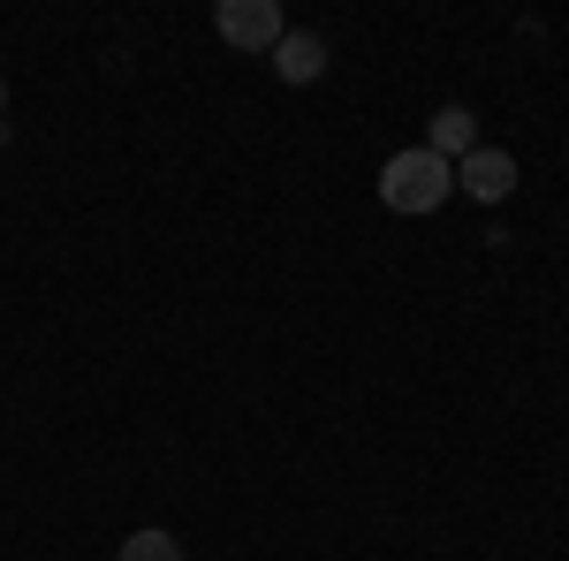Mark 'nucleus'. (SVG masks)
Returning <instances> with one entry per match:
<instances>
[{
	"label": "nucleus",
	"instance_id": "obj_1",
	"mask_svg": "<svg viewBox=\"0 0 569 561\" xmlns=\"http://www.w3.org/2000/svg\"><path fill=\"white\" fill-rule=\"evenodd\" d=\"M456 198V168L440 160V152H426V144H410V152H395L388 168H380V206L388 213H440Z\"/></svg>",
	"mask_w": 569,
	"mask_h": 561
},
{
	"label": "nucleus",
	"instance_id": "obj_2",
	"mask_svg": "<svg viewBox=\"0 0 569 561\" xmlns=\"http://www.w3.org/2000/svg\"><path fill=\"white\" fill-rule=\"evenodd\" d=\"M213 31L228 46H243V53H273V46L289 39V23H281V8H273V0H220V8H213Z\"/></svg>",
	"mask_w": 569,
	"mask_h": 561
},
{
	"label": "nucleus",
	"instance_id": "obj_3",
	"mask_svg": "<svg viewBox=\"0 0 569 561\" xmlns=\"http://www.w3.org/2000/svg\"><path fill=\"white\" fill-rule=\"evenodd\" d=\"M456 190H463V198H479V206H501V198L517 190V160H509L501 144H479V152H463V160H456Z\"/></svg>",
	"mask_w": 569,
	"mask_h": 561
},
{
	"label": "nucleus",
	"instance_id": "obj_4",
	"mask_svg": "<svg viewBox=\"0 0 569 561\" xmlns=\"http://www.w3.org/2000/svg\"><path fill=\"white\" fill-rule=\"evenodd\" d=\"M273 77L281 84H319L327 77V39L319 31H289V39L273 46Z\"/></svg>",
	"mask_w": 569,
	"mask_h": 561
},
{
	"label": "nucleus",
	"instance_id": "obj_5",
	"mask_svg": "<svg viewBox=\"0 0 569 561\" xmlns=\"http://www.w3.org/2000/svg\"><path fill=\"white\" fill-rule=\"evenodd\" d=\"M426 152H440L448 168H456L463 152H479V122H471V107H440V114H433V137H426Z\"/></svg>",
	"mask_w": 569,
	"mask_h": 561
},
{
	"label": "nucleus",
	"instance_id": "obj_6",
	"mask_svg": "<svg viewBox=\"0 0 569 561\" xmlns=\"http://www.w3.org/2000/svg\"><path fill=\"white\" fill-rule=\"evenodd\" d=\"M114 561H182V539L176 531H130Z\"/></svg>",
	"mask_w": 569,
	"mask_h": 561
},
{
	"label": "nucleus",
	"instance_id": "obj_7",
	"mask_svg": "<svg viewBox=\"0 0 569 561\" xmlns=\"http://www.w3.org/2000/svg\"><path fill=\"white\" fill-rule=\"evenodd\" d=\"M0 144H8V77H0Z\"/></svg>",
	"mask_w": 569,
	"mask_h": 561
}]
</instances>
